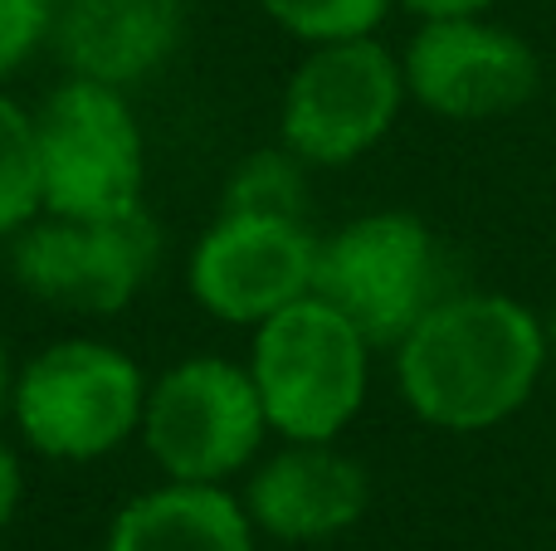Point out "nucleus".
Segmentation results:
<instances>
[{
  "instance_id": "f257e3e1",
  "label": "nucleus",
  "mask_w": 556,
  "mask_h": 551,
  "mask_svg": "<svg viewBox=\"0 0 556 551\" xmlns=\"http://www.w3.org/2000/svg\"><path fill=\"white\" fill-rule=\"evenodd\" d=\"M547 332L498 293L440 298L395 347L405 406L440 430H489L532 396Z\"/></svg>"
},
{
  "instance_id": "f03ea898",
  "label": "nucleus",
  "mask_w": 556,
  "mask_h": 551,
  "mask_svg": "<svg viewBox=\"0 0 556 551\" xmlns=\"http://www.w3.org/2000/svg\"><path fill=\"white\" fill-rule=\"evenodd\" d=\"M147 376L123 347L98 337L49 342L15 376L10 420L35 454L93 464L142 430Z\"/></svg>"
},
{
  "instance_id": "7ed1b4c3",
  "label": "nucleus",
  "mask_w": 556,
  "mask_h": 551,
  "mask_svg": "<svg viewBox=\"0 0 556 551\" xmlns=\"http://www.w3.org/2000/svg\"><path fill=\"white\" fill-rule=\"evenodd\" d=\"M366 351L371 342L356 322L317 293L264 318L254 328L250 376L274 435L307 445L342 435L366 400Z\"/></svg>"
},
{
  "instance_id": "20e7f679",
  "label": "nucleus",
  "mask_w": 556,
  "mask_h": 551,
  "mask_svg": "<svg viewBox=\"0 0 556 551\" xmlns=\"http://www.w3.org/2000/svg\"><path fill=\"white\" fill-rule=\"evenodd\" d=\"M45 215L113 220L142 210L147 142L123 88L68 74L35 113Z\"/></svg>"
},
{
  "instance_id": "39448f33",
  "label": "nucleus",
  "mask_w": 556,
  "mask_h": 551,
  "mask_svg": "<svg viewBox=\"0 0 556 551\" xmlns=\"http://www.w3.org/2000/svg\"><path fill=\"white\" fill-rule=\"evenodd\" d=\"M269 435L250 367L225 357H186L147 386L142 449L166 478L181 484H225L250 469Z\"/></svg>"
},
{
  "instance_id": "423d86ee",
  "label": "nucleus",
  "mask_w": 556,
  "mask_h": 551,
  "mask_svg": "<svg viewBox=\"0 0 556 551\" xmlns=\"http://www.w3.org/2000/svg\"><path fill=\"white\" fill-rule=\"evenodd\" d=\"M444 264L434 234L415 215L381 210L342 225L317 244L313 293L356 322L371 347H401V337L444 298Z\"/></svg>"
},
{
  "instance_id": "0eeeda50",
  "label": "nucleus",
  "mask_w": 556,
  "mask_h": 551,
  "mask_svg": "<svg viewBox=\"0 0 556 551\" xmlns=\"http://www.w3.org/2000/svg\"><path fill=\"white\" fill-rule=\"evenodd\" d=\"M405 98V68L371 35L313 44L278 107L283 146L307 166H346L391 132Z\"/></svg>"
},
{
  "instance_id": "6e6552de",
  "label": "nucleus",
  "mask_w": 556,
  "mask_h": 551,
  "mask_svg": "<svg viewBox=\"0 0 556 551\" xmlns=\"http://www.w3.org/2000/svg\"><path fill=\"white\" fill-rule=\"evenodd\" d=\"M156 264V225L147 210L113 220L39 215L10 240V269L29 298L64 312L113 318L142 293Z\"/></svg>"
},
{
  "instance_id": "1a4fd4ad",
  "label": "nucleus",
  "mask_w": 556,
  "mask_h": 551,
  "mask_svg": "<svg viewBox=\"0 0 556 551\" xmlns=\"http://www.w3.org/2000/svg\"><path fill=\"white\" fill-rule=\"evenodd\" d=\"M313 273L317 240L303 220L220 210V220L195 240L186 283L211 318L260 328L278 308L313 293Z\"/></svg>"
},
{
  "instance_id": "9d476101",
  "label": "nucleus",
  "mask_w": 556,
  "mask_h": 551,
  "mask_svg": "<svg viewBox=\"0 0 556 551\" xmlns=\"http://www.w3.org/2000/svg\"><path fill=\"white\" fill-rule=\"evenodd\" d=\"M405 93L454 123H483L538 93V54L518 35L469 20H425L405 54Z\"/></svg>"
},
{
  "instance_id": "9b49d317",
  "label": "nucleus",
  "mask_w": 556,
  "mask_h": 551,
  "mask_svg": "<svg viewBox=\"0 0 556 551\" xmlns=\"http://www.w3.org/2000/svg\"><path fill=\"white\" fill-rule=\"evenodd\" d=\"M366 498H371L366 469L332 449V439L327 445L288 439L254 469L244 488V513L254 533H269L278 542H327L366 513Z\"/></svg>"
},
{
  "instance_id": "f8f14e48",
  "label": "nucleus",
  "mask_w": 556,
  "mask_h": 551,
  "mask_svg": "<svg viewBox=\"0 0 556 551\" xmlns=\"http://www.w3.org/2000/svg\"><path fill=\"white\" fill-rule=\"evenodd\" d=\"M181 29V0H54L49 49L74 78L127 93L176 54Z\"/></svg>"
},
{
  "instance_id": "ddd939ff",
  "label": "nucleus",
  "mask_w": 556,
  "mask_h": 551,
  "mask_svg": "<svg viewBox=\"0 0 556 551\" xmlns=\"http://www.w3.org/2000/svg\"><path fill=\"white\" fill-rule=\"evenodd\" d=\"M103 551H254V523L225 484L166 478L117 508Z\"/></svg>"
},
{
  "instance_id": "4468645a",
  "label": "nucleus",
  "mask_w": 556,
  "mask_h": 551,
  "mask_svg": "<svg viewBox=\"0 0 556 551\" xmlns=\"http://www.w3.org/2000/svg\"><path fill=\"white\" fill-rule=\"evenodd\" d=\"M39 215H45V176H39L35 113L0 93V240H15Z\"/></svg>"
},
{
  "instance_id": "2eb2a0df",
  "label": "nucleus",
  "mask_w": 556,
  "mask_h": 551,
  "mask_svg": "<svg viewBox=\"0 0 556 551\" xmlns=\"http://www.w3.org/2000/svg\"><path fill=\"white\" fill-rule=\"evenodd\" d=\"M307 162H298L288 146H264L250 152L225 181V201L220 210L235 215H293L303 220V201H307Z\"/></svg>"
},
{
  "instance_id": "dca6fc26",
  "label": "nucleus",
  "mask_w": 556,
  "mask_h": 551,
  "mask_svg": "<svg viewBox=\"0 0 556 551\" xmlns=\"http://www.w3.org/2000/svg\"><path fill=\"white\" fill-rule=\"evenodd\" d=\"M391 0H260V10L278 29L303 44H332V39L371 35L386 20Z\"/></svg>"
},
{
  "instance_id": "f3484780",
  "label": "nucleus",
  "mask_w": 556,
  "mask_h": 551,
  "mask_svg": "<svg viewBox=\"0 0 556 551\" xmlns=\"http://www.w3.org/2000/svg\"><path fill=\"white\" fill-rule=\"evenodd\" d=\"M54 0H0V84L49 44Z\"/></svg>"
},
{
  "instance_id": "a211bd4d",
  "label": "nucleus",
  "mask_w": 556,
  "mask_h": 551,
  "mask_svg": "<svg viewBox=\"0 0 556 551\" xmlns=\"http://www.w3.org/2000/svg\"><path fill=\"white\" fill-rule=\"evenodd\" d=\"M20 494H25V474H20V459H15V449L0 439V533H5L10 517H15Z\"/></svg>"
},
{
  "instance_id": "6ab92c4d",
  "label": "nucleus",
  "mask_w": 556,
  "mask_h": 551,
  "mask_svg": "<svg viewBox=\"0 0 556 551\" xmlns=\"http://www.w3.org/2000/svg\"><path fill=\"white\" fill-rule=\"evenodd\" d=\"M401 5L425 20H469V15H479V10H489L493 0H401Z\"/></svg>"
},
{
  "instance_id": "aec40b11",
  "label": "nucleus",
  "mask_w": 556,
  "mask_h": 551,
  "mask_svg": "<svg viewBox=\"0 0 556 551\" xmlns=\"http://www.w3.org/2000/svg\"><path fill=\"white\" fill-rule=\"evenodd\" d=\"M15 376H20V371L10 367V347L0 342V415L10 410V396H15Z\"/></svg>"
},
{
  "instance_id": "412c9836",
  "label": "nucleus",
  "mask_w": 556,
  "mask_h": 551,
  "mask_svg": "<svg viewBox=\"0 0 556 551\" xmlns=\"http://www.w3.org/2000/svg\"><path fill=\"white\" fill-rule=\"evenodd\" d=\"M547 351L556 357V318H552V328H547Z\"/></svg>"
}]
</instances>
